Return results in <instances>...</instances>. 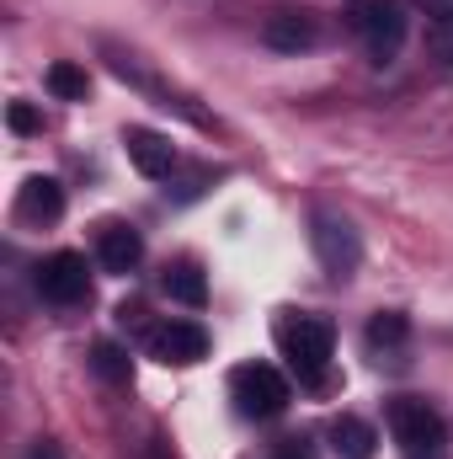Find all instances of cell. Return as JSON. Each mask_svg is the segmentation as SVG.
<instances>
[{
  "mask_svg": "<svg viewBox=\"0 0 453 459\" xmlns=\"http://www.w3.org/2000/svg\"><path fill=\"white\" fill-rule=\"evenodd\" d=\"M38 294L48 305H86L91 299V267L81 251H54L38 267Z\"/></svg>",
  "mask_w": 453,
  "mask_h": 459,
  "instance_id": "5",
  "label": "cell"
},
{
  "mask_svg": "<svg viewBox=\"0 0 453 459\" xmlns=\"http://www.w3.org/2000/svg\"><path fill=\"white\" fill-rule=\"evenodd\" d=\"M363 43H368V59H373V65H389V59L400 54V43H406V11H400L395 0H384L379 16L363 27Z\"/></svg>",
  "mask_w": 453,
  "mask_h": 459,
  "instance_id": "9",
  "label": "cell"
},
{
  "mask_svg": "<svg viewBox=\"0 0 453 459\" xmlns=\"http://www.w3.org/2000/svg\"><path fill=\"white\" fill-rule=\"evenodd\" d=\"M97 256H102V267L107 273H133L139 267V256H144V235L133 225H107L102 235H97Z\"/></svg>",
  "mask_w": 453,
  "mask_h": 459,
  "instance_id": "11",
  "label": "cell"
},
{
  "mask_svg": "<svg viewBox=\"0 0 453 459\" xmlns=\"http://www.w3.org/2000/svg\"><path fill=\"white\" fill-rule=\"evenodd\" d=\"M48 91H54L59 102H86L91 81H86V70H81L75 59H54V65H48Z\"/></svg>",
  "mask_w": 453,
  "mask_h": 459,
  "instance_id": "15",
  "label": "cell"
},
{
  "mask_svg": "<svg viewBox=\"0 0 453 459\" xmlns=\"http://www.w3.org/2000/svg\"><path fill=\"white\" fill-rule=\"evenodd\" d=\"M123 150H128V160L144 171V177H171V166H176V144L166 139V134H155V128H128L123 134Z\"/></svg>",
  "mask_w": 453,
  "mask_h": 459,
  "instance_id": "7",
  "label": "cell"
},
{
  "mask_svg": "<svg viewBox=\"0 0 453 459\" xmlns=\"http://www.w3.org/2000/svg\"><path fill=\"white\" fill-rule=\"evenodd\" d=\"M389 433H395V444H400L406 455H443V444H449L443 417H438L427 401H416V395L389 401Z\"/></svg>",
  "mask_w": 453,
  "mask_h": 459,
  "instance_id": "3",
  "label": "cell"
},
{
  "mask_svg": "<svg viewBox=\"0 0 453 459\" xmlns=\"http://www.w3.org/2000/svg\"><path fill=\"white\" fill-rule=\"evenodd\" d=\"M16 214L32 220V225H54V220L64 214V187H59L54 177H32V182L21 187V198H16Z\"/></svg>",
  "mask_w": 453,
  "mask_h": 459,
  "instance_id": "12",
  "label": "cell"
},
{
  "mask_svg": "<svg viewBox=\"0 0 453 459\" xmlns=\"http://www.w3.org/2000/svg\"><path fill=\"white\" fill-rule=\"evenodd\" d=\"M91 368H97L107 385H128V379H133V358H128L117 342H97L91 347Z\"/></svg>",
  "mask_w": 453,
  "mask_h": 459,
  "instance_id": "16",
  "label": "cell"
},
{
  "mask_svg": "<svg viewBox=\"0 0 453 459\" xmlns=\"http://www.w3.org/2000/svg\"><path fill=\"white\" fill-rule=\"evenodd\" d=\"M422 11H427L432 22H453V0H422Z\"/></svg>",
  "mask_w": 453,
  "mask_h": 459,
  "instance_id": "20",
  "label": "cell"
},
{
  "mask_svg": "<svg viewBox=\"0 0 453 459\" xmlns=\"http://www.w3.org/2000/svg\"><path fill=\"white\" fill-rule=\"evenodd\" d=\"M5 123H11V134H38V128H43V117H38L32 102H11V108H5Z\"/></svg>",
  "mask_w": 453,
  "mask_h": 459,
  "instance_id": "17",
  "label": "cell"
},
{
  "mask_svg": "<svg viewBox=\"0 0 453 459\" xmlns=\"http://www.w3.org/2000/svg\"><path fill=\"white\" fill-rule=\"evenodd\" d=\"M411 459H443V455H411Z\"/></svg>",
  "mask_w": 453,
  "mask_h": 459,
  "instance_id": "22",
  "label": "cell"
},
{
  "mask_svg": "<svg viewBox=\"0 0 453 459\" xmlns=\"http://www.w3.org/2000/svg\"><path fill=\"white\" fill-rule=\"evenodd\" d=\"M160 289H166L176 305H187V310H203V305H209V278H203L192 262H182V267H166Z\"/></svg>",
  "mask_w": 453,
  "mask_h": 459,
  "instance_id": "13",
  "label": "cell"
},
{
  "mask_svg": "<svg viewBox=\"0 0 453 459\" xmlns=\"http://www.w3.org/2000/svg\"><path fill=\"white\" fill-rule=\"evenodd\" d=\"M229 395H235V411L251 417V422H267L288 406V379L272 368V363H240L229 374Z\"/></svg>",
  "mask_w": 453,
  "mask_h": 459,
  "instance_id": "2",
  "label": "cell"
},
{
  "mask_svg": "<svg viewBox=\"0 0 453 459\" xmlns=\"http://www.w3.org/2000/svg\"><path fill=\"white\" fill-rule=\"evenodd\" d=\"M406 337H411V316L406 310H379L368 321V352H373V363H400Z\"/></svg>",
  "mask_w": 453,
  "mask_h": 459,
  "instance_id": "10",
  "label": "cell"
},
{
  "mask_svg": "<svg viewBox=\"0 0 453 459\" xmlns=\"http://www.w3.org/2000/svg\"><path fill=\"white\" fill-rule=\"evenodd\" d=\"M310 240H315L321 267H326L337 283L357 273V262H363V240H357L352 220H341V214H315V220H310Z\"/></svg>",
  "mask_w": 453,
  "mask_h": 459,
  "instance_id": "4",
  "label": "cell"
},
{
  "mask_svg": "<svg viewBox=\"0 0 453 459\" xmlns=\"http://www.w3.org/2000/svg\"><path fill=\"white\" fill-rule=\"evenodd\" d=\"M373 444H379V433L363 417H337L331 422V449L341 459H373Z\"/></svg>",
  "mask_w": 453,
  "mask_h": 459,
  "instance_id": "14",
  "label": "cell"
},
{
  "mask_svg": "<svg viewBox=\"0 0 453 459\" xmlns=\"http://www.w3.org/2000/svg\"><path fill=\"white\" fill-rule=\"evenodd\" d=\"M150 352H155L166 368H192V363L209 358V332H203L198 321H171V326H160V332L150 337Z\"/></svg>",
  "mask_w": 453,
  "mask_h": 459,
  "instance_id": "6",
  "label": "cell"
},
{
  "mask_svg": "<svg viewBox=\"0 0 453 459\" xmlns=\"http://www.w3.org/2000/svg\"><path fill=\"white\" fill-rule=\"evenodd\" d=\"M278 347L288 358V368L304 385H321L331 368V347H337V326L326 316H283L278 321Z\"/></svg>",
  "mask_w": 453,
  "mask_h": 459,
  "instance_id": "1",
  "label": "cell"
},
{
  "mask_svg": "<svg viewBox=\"0 0 453 459\" xmlns=\"http://www.w3.org/2000/svg\"><path fill=\"white\" fill-rule=\"evenodd\" d=\"M27 459H64V455H59V444H48V438H38V444L27 449Z\"/></svg>",
  "mask_w": 453,
  "mask_h": 459,
  "instance_id": "21",
  "label": "cell"
},
{
  "mask_svg": "<svg viewBox=\"0 0 453 459\" xmlns=\"http://www.w3.org/2000/svg\"><path fill=\"white\" fill-rule=\"evenodd\" d=\"M379 5H384V0H352V5L341 11V16H346V27H352V32H363V27H368V22L379 16Z\"/></svg>",
  "mask_w": 453,
  "mask_h": 459,
  "instance_id": "19",
  "label": "cell"
},
{
  "mask_svg": "<svg viewBox=\"0 0 453 459\" xmlns=\"http://www.w3.org/2000/svg\"><path fill=\"white\" fill-rule=\"evenodd\" d=\"M261 43L278 54H304V48H315V22L304 11H272L261 22Z\"/></svg>",
  "mask_w": 453,
  "mask_h": 459,
  "instance_id": "8",
  "label": "cell"
},
{
  "mask_svg": "<svg viewBox=\"0 0 453 459\" xmlns=\"http://www.w3.org/2000/svg\"><path fill=\"white\" fill-rule=\"evenodd\" d=\"M427 48H432V59H438V65H453V22H432Z\"/></svg>",
  "mask_w": 453,
  "mask_h": 459,
  "instance_id": "18",
  "label": "cell"
}]
</instances>
